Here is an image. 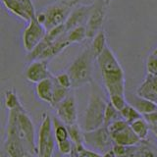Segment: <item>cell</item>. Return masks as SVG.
<instances>
[{"instance_id": "2", "label": "cell", "mask_w": 157, "mask_h": 157, "mask_svg": "<svg viewBox=\"0 0 157 157\" xmlns=\"http://www.w3.org/2000/svg\"><path fill=\"white\" fill-rule=\"evenodd\" d=\"M6 132H15L27 146L36 154V137L33 120L27 113L23 104L14 109L8 110V121Z\"/></svg>"}, {"instance_id": "23", "label": "cell", "mask_w": 157, "mask_h": 157, "mask_svg": "<svg viewBox=\"0 0 157 157\" xmlns=\"http://www.w3.org/2000/svg\"><path fill=\"white\" fill-rule=\"evenodd\" d=\"M53 128H54V136H55L56 142H61L70 139L67 126L65 124H63L57 117L53 119Z\"/></svg>"}, {"instance_id": "1", "label": "cell", "mask_w": 157, "mask_h": 157, "mask_svg": "<svg viewBox=\"0 0 157 157\" xmlns=\"http://www.w3.org/2000/svg\"><path fill=\"white\" fill-rule=\"evenodd\" d=\"M96 61L99 66L108 95H126L125 73L112 49L107 45Z\"/></svg>"}, {"instance_id": "33", "label": "cell", "mask_w": 157, "mask_h": 157, "mask_svg": "<svg viewBox=\"0 0 157 157\" xmlns=\"http://www.w3.org/2000/svg\"><path fill=\"white\" fill-rule=\"evenodd\" d=\"M73 151L77 152V153H78V154H82L83 157H103L102 153H99V152H97V151L90 149L86 146H83V147H82V148H78V149L74 148Z\"/></svg>"}, {"instance_id": "7", "label": "cell", "mask_w": 157, "mask_h": 157, "mask_svg": "<svg viewBox=\"0 0 157 157\" xmlns=\"http://www.w3.org/2000/svg\"><path fill=\"white\" fill-rule=\"evenodd\" d=\"M83 141L86 147L102 154L112 149L115 144L107 127H101L92 131H83Z\"/></svg>"}, {"instance_id": "14", "label": "cell", "mask_w": 157, "mask_h": 157, "mask_svg": "<svg viewBox=\"0 0 157 157\" xmlns=\"http://www.w3.org/2000/svg\"><path fill=\"white\" fill-rule=\"evenodd\" d=\"M25 77L32 83H38L43 80L51 78L52 75L49 72L47 61L45 60H34L29 63L25 71Z\"/></svg>"}, {"instance_id": "36", "label": "cell", "mask_w": 157, "mask_h": 157, "mask_svg": "<svg viewBox=\"0 0 157 157\" xmlns=\"http://www.w3.org/2000/svg\"><path fill=\"white\" fill-rule=\"evenodd\" d=\"M103 157H117V156L115 154V152L113 151V149H110L106 151L105 153H103Z\"/></svg>"}, {"instance_id": "22", "label": "cell", "mask_w": 157, "mask_h": 157, "mask_svg": "<svg viewBox=\"0 0 157 157\" xmlns=\"http://www.w3.org/2000/svg\"><path fill=\"white\" fill-rule=\"evenodd\" d=\"M68 131H69V136L70 140L74 144V148L78 149L82 147L86 146L85 141H83V130L81 129V127L77 124L67 126Z\"/></svg>"}, {"instance_id": "29", "label": "cell", "mask_w": 157, "mask_h": 157, "mask_svg": "<svg viewBox=\"0 0 157 157\" xmlns=\"http://www.w3.org/2000/svg\"><path fill=\"white\" fill-rule=\"evenodd\" d=\"M57 149L62 155L70 156L74 150V144L70 139L61 142H57Z\"/></svg>"}, {"instance_id": "20", "label": "cell", "mask_w": 157, "mask_h": 157, "mask_svg": "<svg viewBox=\"0 0 157 157\" xmlns=\"http://www.w3.org/2000/svg\"><path fill=\"white\" fill-rule=\"evenodd\" d=\"M106 46H107L106 34H105V32L103 31V29H101V31L92 38L91 44L90 45L91 53H92L93 57L95 58V60L98 58V56L104 51Z\"/></svg>"}, {"instance_id": "26", "label": "cell", "mask_w": 157, "mask_h": 157, "mask_svg": "<svg viewBox=\"0 0 157 157\" xmlns=\"http://www.w3.org/2000/svg\"><path fill=\"white\" fill-rule=\"evenodd\" d=\"M53 78H54V76H53ZM70 92H71V90H68V88L61 86L55 81V78H54V93H53V102H52L51 107L55 108V106L65 99Z\"/></svg>"}, {"instance_id": "13", "label": "cell", "mask_w": 157, "mask_h": 157, "mask_svg": "<svg viewBox=\"0 0 157 157\" xmlns=\"http://www.w3.org/2000/svg\"><path fill=\"white\" fill-rule=\"evenodd\" d=\"M2 3L10 12L19 18L29 22L36 16V9L32 0H2Z\"/></svg>"}, {"instance_id": "4", "label": "cell", "mask_w": 157, "mask_h": 157, "mask_svg": "<svg viewBox=\"0 0 157 157\" xmlns=\"http://www.w3.org/2000/svg\"><path fill=\"white\" fill-rule=\"evenodd\" d=\"M93 57L90 47H86L69 66L67 73L72 80L73 88L81 87L86 83L92 82Z\"/></svg>"}, {"instance_id": "39", "label": "cell", "mask_w": 157, "mask_h": 157, "mask_svg": "<svg viewBox=\"0 0 157 157\" xmlns=\"http://www.w3.org/2000/svg\"><path fill=\"white\" fill-rule=\"evenodd\" d=\"M152 54H153V55H155V56L157 57V48H155V49H154L153 52H152Z\"/></svg>"}, {"instance_id": "16", "label": "cell", "mask_w": 157, "mask_h": 157, "mask_svg": "<svg viewBox=\"0 0 157 157\" xmlns=\"http://www.w3.org/2000/svg\"><path fill=\"white\" fill-rule=\"evenodd\" d=\"M115 144H121L126 146H137L141 144V140L132 130L131 126H127L121 131L111 135Z\"/></svg>"}, {"instance_id": "12", "label": "cell", "mask_w": 157, "mask_h": 157, "mask_svg": "<svg viewBox=\"0 0 157 157\" xmlns=\"http://www.w3.org/2000/svg\"><path fill=\"white\" fill-rule=\"evenodd\" d=\"M56 116L63 124L66 126L74 125L78 123V111L76 98L73 92L69 93V95L55 106Z\"/></svg>"}, {"instance_id": "9", "label": "cell", "mask_w": 157, "mask_h": 157, "mask_svg": "<svg viewBox=\"0 0 157 157\" xmlns=\"http://www.w3.org/2000/svg\"><path fill=\"white\" fill-rule=\"evenodd\" d=\"M46 33L47 31L45 28L37 21L36 16L32 18L23 33V43L26 51L28 53L32 52L43 40Z\"/></svg>"}, {"instance_id": "17", "label": "cell", "mask_w": 157, "mask_h": 157, "mask_svg": "<svg viewBox=\"0 0 157 157\" xmlns=\"http://www.w3.org/2000/svg\"><path fill=\"white\" fill-rule=\"evenodd\" d=\"M136 93L139 96L157 103V77L147 75Z\"/></svg>"}, {"instance_id": "21", "label": "cell", "mask_w": 157, "mask_h": 157, "mask_svg": "<svg viewBox=\"0 0 157 157\" xmlns=\"http://www.w3.org/2000/svg\"><path fill=\"white\" fill-rule=\"evenodd\" d=\"M130 126L132 128V130L135 132V134L141 140V141H145L147 140L149 132L151 130H150L149 124L147 123V121L144 117H141L140 119H137L136 121L132 122Z\"/></svg>"}, {"instance_id": "34", "label": "cell", "mask_w": 157, "mask_h": 157, "mask_svg": "<svg viewBox=\"0 0 157 157\" xmlns=\"http://www.w3.org/2000/svg\"><path fill=\"white\" fill-rule=\"evenodd\" d=\"M136 157H156V156L150 149L146 148V147H141V148H137Z\"/></svg>"}, {"instance_id": "3", "label": "cell", "mask_w": 157, "mask_h": 157, "mask_svg": "<svg viewBox=\"0 0 157 157\" xmlns=\"http://www.w3.org/2000/svg\"><path fill=\"white\" fill-rule=\"evenodd\" d=\"M81 0H62L43 8L36 13V18L48 32L65 24L72 11Z\"/></svg>"}, {"instance_id": "35", "label": "cell", "mask_w": 157, "mask_h": 157, "mask_svg": "<svg viewBox=\"0 0 157 157\" xmlns=\"http://www.w3.org/2000/svg\"><path fill=\"white\" fill-rule=\"evenodd\" d=\"M147 121L150 127H156L157 126V111L152 112L150 114H146L142 116Z\"/></svg>"}, {"instance_id": "25", "label": "cell", "mask_w": 157, "mask_h": 157, "mask_svg": "<svg viewBox=\"0 0 157 157\" xmlns=\"http://www.w3.org/2000/svg\"><path fill=\"white\" fill-rule=\"evenodd\" d=\"M120 116L123 120H125L127 123H129L130 125L132 122H135L142 117L140 113L132 104H130V103H128V104L120 111Z\"/></svg>"}, {"instance_id": "28", "label": "cell", "mask_w": 157, "mask_h": 157, "mask_svg": "<svg viewBox=\"0 0 157 157\" xmlns=\"http://www.w3.org/2000/svg\"><path fill=\"white\" fill-rule=\"evenodd\" d=\"M120 118H121L120 112L116 109L110 101H108L105 109V115H104V127H107L112 122H114L117 119H120Z\"/></svg>"}, {"instance_id": "30", "label": "cell", "mask_w": 157, "mask_h": 157, "mask_svg": "<svg viewBox=\"0 0 157 157\" xmlns=\"http://www.w3.org/2000/svg\"><path fill=\"white\" fill-rule=\"evenodd\" d=\"M54 78H55V81L61 86L65 87V88H68V90H71V88H73L72 80H71V78H70V76H69V74L67 72L66 73L58 74V75L54 76Z\"/></svg>"}, {"instance_id": "24", "label": "cell", "mask_w": 157, "mask_h": 157, "mask_svg": "<svg viewBox=\"0 0 157 157\" xmlns=\"http://www.w3.org/2000/svg\"><path fill=\"white\" fill-rule=\"evenodd\" d=\"M65 38L71 44L83 41L85 39L87 38L86 26H80V27H77L75 29H71V31L65 36Z\"/></svg>"}, {"instance_id": "32", "label": "cell", "mask_w": 157, "mask_h": 157, "mask_svg": "<svg viewBox=\"0 0 157 157\" xmlns=\"http://www.w3.org/2000/svg\"><path fill=\"white\" fill-rule=\"evenodd\" d=\"M109 101L114 105V107L119 112L128 104V102L126 100V95H122V94H115L109 96Z\"/></svg>"}, {"instance_id": "15", "label": "cell", "mask_w": 157, "mask_h": 157, "mask_svg": "<svg viewBox=\"0 0 157 157\" xmlns=\"http://www.w3.org/2000/svg\"><path fill=\"white\" fill-rule=\"evenodd\" d=\"M93 3L87 4V5H78L73 10L70 17L68 18L66 23L64 24L66 28L67 33L71 31V29H75L80 26H86V24L90 17V14L92 10Z\"/></svg>"}, {"instance_id": "40", "label": "cell", "mask_w": 157, "mask_h": 157, "mask_svg": "<svg viewBox=\"0 0 157 157\" xmlns=\"http://www.w3.org/2000/svg\"><path fill=\"white\" fill-rule=\"evenodd\" d=\"M104 1H105L106 5H107V6H108V5H109V4H110V2H111V0H104Z\"/></svg>"}, {"instance_id": "11", "label": "cell", "mask_w": 157, "mask_h": 157, "mask_svg": "<svg viewBox=\"0 0 157 157\" xmlns=\"http://www.w3.org/2000/svg\"><path fill=\"white\" fill-rule=\"evenodd\" d=\"M107 5L104 0H95L90 17L86 24L87 38H93L101 31V27L104 23L106 16Z\"/></svg>"}, {"instance_id": "38", "label": "cell", "mask_w": 157, "mask_h": 157, "mask_svg": "<svg viewBox=\"0 0 157 157\" xmlns=\"http://www.w3.org/2000/svg\"><path fill=\"white\" fill-rule=\"evenodd\" d=\"M150 130L155 135V136L157 137V126L156 127H150Z\"/></svg>"}, {"instance_id": "19", "label": "cell", "mask_w": 157, "mask_h": 157, "mask_svg": "<svg viewBox=\"0 0 157 157\" xmlns=\"http://www.w3.org/2000/svg\"><path fill=\"white\" fill-rule=\"evenodd\" d=\"M132 105L134 106L142 116L157 111V103L151 101L149 99H146L144 97L139 96V95L136 96L134 102L132 103Z\"/></svg>"}, {"instance_id": "27", "label": "cell", "mask_w": 157, "mask_h": 157, "mask_svg": "<svg viewBox=\"0 0 157 157\" xmlns=\"http://www.w3.org/2000/svg\"><path fill=\"white\" fill-rule=\"evenodd\" d=\"M113 151L117 157H135L136 154V146H126L121 144H114Z\"/></svg>"}, {"instance_id": "8", "label": "cell", "mask_w": 157, "mask_h": 157, "mask_svg": "<svg viewBox=\"0 0 157 157\" xmlns=\"http://www.w3.org/2000/svg\"><path fill=\"white\" fill-rule=\"evenodd\" d=\"M71 43L69 42L65 37L59 39L57 41H54L50 44H46L41 41L38 45L33 49L32 52L28 53V60H45L48 61L53 57L60 54L64 49L70 46Z\"/></svg>"}, {"instance_id": "31", "label": "cell", "mask_w": 157, "mask_h": 157, "mask_svg": "<svg viewBox=\"0 0 157 157\" xmlns=\"http://www.w3.org/2000/svg\"><path fill=\"white\" fill-rule=\"evenodd\" d=\"M146 73L149 76L157 77V57L153 54L148 56L146 60Z\"/></svg>"}, {"instance_id": "10", "label": "cell", "mask_w": 157, "mask_h": 157, "mask_svg": "<svg viewBox=\"0 0 157 157\" xmlns=\"http://www.w3.org/2000/svg\"><path fill=\"white\" fill-rule=\"evenodd\" d=\"M1 157H37L14 132H6Z\"/></svg>"}, {"instance_id": "6", "label": "cell", "mask_w": 157, "mask_h": 157, "mask_svg": "<svg viewBox=\"0 0 157 157\" xmlns=\"http://www.w3.org/2000/svg\"><path fill=\"white\" fill-rule=\"evenodd\" d=\"M57 142L54 136L53 119L47 113H43L36 135L37 157H53Z\"/></svg>"}, {"instance_id": "5", "label": "cell", "mask_w": 157, "mask_h": 157, "mask_svg": "<svg viewBox=\"0 0 157 157\" xmlns=\"http://www.w3.org/2000/svg\"><path fill=\"white\" fill-rule=\"evenodd\" d=\"M90 85L91 91L83 116L82 130L85 132L104 127V115L107 106V102L104 100V98L96 91L93 82Z\"/></svg>"}, {"instance_id": "37", "label": "cell", "mask_w": 157, "mask_h": 157, "mask_svg": "<svg viewBox=\"0 0 157 157\" xmlns=\"http://www.w3.org/2000/svg\"><path fill=\"white\" fill-rule=\"evenodd\" d=\"M70 157H83L82 154H78V153H77V152H75V151H73L72 152V154L70 155Z\"/></svg>"}, {"instance_id": "18", "label": "cell", "mask_w": 157, "mask_h": 157, "mask_svg": "<svg viewBox=\"0 0 157 157\" xmlns=\"http://www.w3.org/2000/svg\"><path fill=\"white\" fill-rule=\"evenodd\" d=\"M36 93L37 97L41 101L48 103L49 105H52L53 102V93H54V78L53 76L48 78L46 80H43L36 83Z\"/></svg>"}]
</instances>
